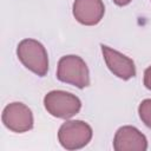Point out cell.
Returning <instances> with one entry per match:
<instances>
[{
  "instance_id": "cell-8",
  "label": "cell",
  "mask_w": 151,
  "mask_h": 151,
  "mask_svg": "<svg viewBox=\"0 0 151 151\" xmlns=\"http://www.w3.org/2000/svg\"><path fill=\"white\" fill-rule=\"evenodd\" d=\"M73 17L85 26L97 25L104 17L105 6L101 0H74Z\"/></svg>"
},
{
  "instance_id": "cell-11",
  "label": "cell",
  "mask_w": 151,
  "mask_h": 151,
  "mask_svg": "<svg viewBox=\"0 0 151 151\" xmlns=\"http://www.w3.org/2000/svg\"><path fill=\"white\" fill-rule=\"evenodd\" d=\"M116 5H118V6H126V5H129L132 0H112Z\"/></svg>"
},
{
  "instance_id": "cell-5",
  "label": "cell",
  "mask_w": 151,
  "mask_h": 151,
  "mask_svg": "<svg viewBox=\"0 0 151 151\" xmlns=\"http://www.w3.org/2000/svg\"><path fill=\"white\" fill-rule=\"evenodd\" d=\"M4 125L17 133H24L33 127V114L28 106L22 103H11L8 104L1 116Z\"/></svg>"
},
{
  "instance_id": "cell-9",
  "label": "cell",
  "mask_w": 151,
  "mask_h": 151,
  "mask_svg": "<svg viewBox=\"0 0 151 151\" xmlns=\"http://www.w3.org/2000/svg\"><path fill=\"white\" fill-rule=\"evenodd\" d=\"M138 113L142 122L151 129V99H144L138 106Z\"/></svg>"
},
{
  "instance_id": "cell-1",
  "label": "cell",
  "mask_w": 151,
  "mask_h": 151,
  "mask_svg": "<svg viewBox=\"0 0 151 151\" xmlns=\"http://www.w3.org/2000/svg\"><path fill=\"white\" fill-rule=\"evenodd\" d=\"M17 55L21 64L39 77L48 71V55L41 42L34 39H24L17 47Z\"/></svg>"
},
{
  "instance_id": "cell-4",
  "label": "cell",
  "mask_w": 151,
  "mask_h": 151,
  "mask_svg": "<svg viewBox=\"0 0 151 151\" xmlns=\"http://www.w3.org/2000/svg\"><path fill=\"white\" fill-rule=\"evenodd\" d=\"M92 127L83 120H67L58 131L60 145L66 150H78L86 146L92 139Z\"/></svg>"
},
{
  "instance_id": "cell-7",
  "label": "cell",
  "mask_w": 151,
  "mask_h": 151,
  "mask_svg": "<svg viewBox=\"0 0 151 151\" xmlns=\"http://www.w3.org/2000/svg\"><path fill=\"white\" fill-rule=\"evenodd\" d=\"M113 149L116 151H145L147 139L134 126L125 125L117 130L113 138Z\"/></svg>"
},
{
  "instance_id": "cell-3",
  "label": "cell",
  "mask_w": 151,
  "mask_h": 151,
  "mask_svg": "<svg viewBox=\"0 0 151 151\" xmlns=\"http://www.w3.org/2000/svg\"><path fill=\"white\" fill-rule=\"evenodd\" d=\"M44 105L51 116L61 119L72 118L81 109V101L77 96L61 90L48 92L44 98Z\"/></svg>"
},
{
  "instance_id": "cell-10",
  "label": "cell",
  "mask_w": 151,
  "mask_h": 151,
  "mask_svg": "<svg viewBox=\"0 0 151 151\" xmlns=\"http://www.w3.org/2000/svg\"><path fill=\"white\" fill-rule=\"evenodd\" d=\"M144 85L147 90H151V66L144 71Z\"/></svg>"
},
{
  "instance_id": "cell-2",
  "label": "cell",
  "mask_w": 151,
  "mask_h": 151,
  "mask_svg": "<svg viewBox=\"0 0 151 151\" xmlns=\"http://www.w3.org/2000/svg\"><path fill=\"white\" fill-rule=\"evenodd\" d=\"M57 78L78 88L90 85V73L86 63L78 55H64L58 61Z\"/></svg>"
},
{
  "instance_id": "cell-6",
  "label": "cell",
  "mask_w": 151,
  "mask_h": 151,
  "mask_svg": "<svg viewBox=\"0 0 151 151\" xmlns=\"http://www.w3.org/2000/svg\"><path fill=\"white\" fill-rule=\"evenodd\" d=\"M100 47L106 66L114 76L123 80H129L136 76V66L131 58L106 45H100Z\"/></svg>"
}]
</instances>
